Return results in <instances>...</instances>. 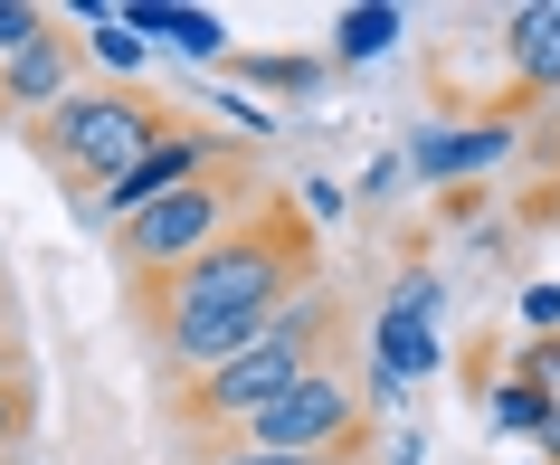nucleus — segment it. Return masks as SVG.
Listing matches in <instances>:
<instances>
[{
    "label": "nucleus",
    "mask_w": 560,
    "mask_h": 465,
    "mask_svg": "<svg viewBox=\"0 0 560 465\" xmlns=\"http://www.w3.org/2000/svg\"><path fill=\"white\" fill-rule=\"evenodd\" d=\"M172 124H190V115L162 105V95H143V86H77L67 105H48V115L30 124V152L48 162V172L105 190V181H115L133 152H152Z\"/></svg>",
    "instance_id": "4"
},
{
    "label": "nucleus",
    "mask_w": 560,
    "mask_h": 465,
    "mask_svg": "<svg viewBox=\"0 0 560 465\" xmlns=\"http://www.w3.org/2000/svg\"><path fill=\"white\" fill-rule=\"evenodd\" d=\"M361 361L389 371L399 390H409L418 371H438V276H409V286L389 294V314H381V333H371Z\"/></svg>",
    "instance_id": "8"
},
{
    "label": "nucleus",
    "mask_w": 560,
    "mask_h": 465,
    "mask_svg": "<svg viewBox=\"0 0 560 465\" xmlns=\"http://www.w3.org/2000/svg\"><path fill=\"white\" fill-rule=\"evenodd\" d=\"M371 361L352 351H332L314 371L285 390V399H266L247 428H229L219 446H266V456H342V446H371Z\"/></svg>",
    "instance_id": "5"
},
{
    "label": "nucleus",
    "mask_w": 560,
    "mask_h": 465,
    "mask_svg": "<svg viewBox=\"0 0 560 465\" xmlns=\"http://www.w3.org/2000/svg\"><path fill=\"white\" fill-rule=\"evenodd\" d=\"M247 77L276 86V95H314V86H324V67H314V58H247Z\"/></svg>",
    "instance_id": "15"
},
{
    "label": "nucleus",
    "mask_w": 560,
    "mask_h": 465,
    "mask_svg": "<svg viewBox=\"0 0 560 465\" xmlns=\"http://www.w3.org/2000/svg\"><path fill=\"white\" fill-rule=\"evenodd\" d=\"M124 30H172V48H190V58H219V48H229L219 20H200V10H152V0L124 20Z\"/></svg>",
    "instance_id": "11"
},
{
    "label": "nucleus",
    "mask_w": 560,
    "mask_h": 465,
    "mask_svg": "<svg viewBox=\"0 0 560 465\" xmlns=\"http://www.w3.org/2000/svg\"><path fill=\"white\" fill-rule=\"evenodd\" d=\"M200 465H371V446H342V456H266V446H209Z\"/></svg>",
    "instance_id": "14"
},
{
    "label": "nucleus",
    "mask_w": 560,
    "mask_h": 465,
    "mask_svg": "<svg viewBox=\"0 0 560 465\" xmlns=\"http://www.w3.org/2000/svg\"><path fill=\"white\" fill-rule=\"evenodd\" d=\"M86 48H95L105 67H143V38L124 30V20H95V38H86Z\"/></svg>",
    "instance_id": "17"
},
{
    "label": "nucleus",
    "mask_w": 560,
    "mask_h": 465,
    "mask_svg": "<svg viewBox=\"0 0 560 465\" xmlns=\"http://www.w3.org/2000/svg\"><path fill=\"white\" fill-rule=\"evenodd\" d=\"M30 437H38V371H20L0 380V456H30Z\"/></svg>",
    "instance_id": "12"
},
{
    "label": "nucleus",
    "mask_w": 560,
    "mask_h": 465,
    "mask_svg": "<svg viewBox=\"0 0 560 465\" xmlns=\"http://www.w3.org/2000/svg\"><path fill=\"white\" fill-rule=\"evenodd\" d=\"M560 95V0H523L503 20V105Z\"/></svg>",
    "instance_id": "9"
},
{
    "label": "nucleus",
    "mask_w": 560,
    "mask_h": 465,
    "mask_svg": "<svg viewBox=\"0 0 560 465\" xmlns=\"http://www.w3.org/2000/svg\"><path fill=\"white\" fill-rule=\"evenodd\" d=\"M541 456L560 465V408H551V418H541Z\"/></svg>",
    "instance_id": "20"
},
{
    "label": "nucleus",
    "mask_w": 560,
    "mask_h": 465,
    "mask_svg": "<svg viewBox=\"0 0 560 465\" xmlns=\"http://www.w3.org/2000/svg\"><path fill=\"white\" fill-rule=\"evenodd\" d=\"M389 30H399L389 10H342V30H332V48H342V58H381V48H389Z\"/></svg>",
    "instance_id": "13"
},
{
    "label": "nucleus",
    "mask_w": 560,
    "mask_h": 465,
    "mask_svg": "<svg viewBox=\"0 0 560 465\" xmlns=\"http://www.w3.org/2000/svg\"><path fill=\"white\" fill-rule=\"evenodd\" d=\"M503 152H513V115H494V124H428V133L409 143V172L438 181V190H466L475 172H494Z\"/></svg>",
    "instance_id": "10"
},
{
    "label": "nucleus",
    "mask_w": 560,
    "mask_h": 465,
    "mask_svg": "<svg viewBox=\"0 0 560 465\" xmlns=\"http://www.w3.org/2000/svg\"><path fill=\"white\" fill-rule=\"evenodd\" d=\"M342 323H352V304H342L332 286L295 294V304L266 323V333L237 351V361H219V371H200V380H162V408H172V428H180V437H200V428H209V446H219V437L247 428L266 399H285V390H295L314 361L352 351V342H342Z\"/></svg>",
    "instance_id": "2"
},
{
    "label": "nucleus",
    "mask_w": 560,
    "mask_h": 465,
    "mask_svg": "<svg viewBox=\"0 0 560 465\" xmlns=\"http://www.w3.org/2000/svg\"><path fill=\"white\" fill-rule=\"evenodd\" d=\"M257 200H266V162H257L247 143H229L200 181H180L172 200H152L143 219H124V229H115V266H124V286H143V276H172V266H190L209 237L237 229V219H247Z\"/></svg>",
    "instance_id": "3"
},
{
    "label": "nucleus",
    "mask_w": 560,
    "mask_h": 465,
    "mask_svg": "<svg viewBox=\"0 0 560 465\" xmlns=\"http://www.w3.org/2000/svg\"><path fill=\"white\" fill-rule=\"evenodd\" d=\"M324 276V229L304 219V200L285 190H266L237 229H219L190 266L172 276H143L133 294V314L143 323H200V314H237V323H276L295 294H314Z\"/></svg>",
    "instance_id": "1"
},
{
    "label": "nucleus",
    "mask_w": 560,
    "mask_h": 465,
    "mask_svg": "<svg viewBox=\"0 0 560 465\" xmlns=\"http://www.w3.org/2000/svg\"><path fill=\"white\" fill-rule=\"evenodd\" d=\"M30 371V342H20V333H0V380H20Z\"/></svg>",
    "instance_id": "18"
},
{
    "label": "nucleus",
    "mask_w": 560,
    "mask_h": 465,
    "mask_svg": "<svg viewBox=\"0 0 560 465\" xmlns=\"http://www.w3.org/2000/svg\"><path fill=\"white\" fill-rule=\"evenodd\" d=\"M38 30H48V10H38V0H0V58H20Z\"/></svg>",
    "instance_id": "16"
},
{
    "label": "nucleus",
    "mask_w": 560,
    "mask_h": 465,
    "mask_svg": "<svg viewBox=\"0 0 560 465\" xmlns=\"http://www.w3.org/2000/svg\"><path fill=\"white\" fill-rule=\"evenodd\" d=\"M219 152H229L219 133H200V124H172V133H162L152 152H133V162H124V172L105 181V190H95V200H86V219H115V229H124V219H143L152 200H172L180 181H200L209 162H219Z\"/></svg>",
    "instance_id": "6"
},
{
    "label": "nucleus",
    "mask_w": 560,
    "mask_h": 465,
    "mask_svg": "<svg viewBox=\"0 0 560 465\" xmlns=\"http://www.w3.org/2000/svg\"><path fill=\"white\" fill-rule=\"evenodd\" d=\"M0 465H20V456H0Z\"/></svg>",
    "instance_id": "21"
},
{
    "label": "nucleus",
    "mask_w": 560,
    "mask_h": 465,
    "mask_svg": "<svg viewBox=\"0 0 560 465\" xmlns=\"http://www.w3.org/2000/svg\"><path fill=\"white\" fill-rule=\"evenodd\" d=\"M0 333H20V294H10V276H0Z\"/></svg>",
    "instance_id": "19"
},
{
    "label": "nucleus",
    "mask_w": 560,
    "mask_h": 465,
    "mask_svg": "<svg viewBox=\"0 0 560 465\" xmlns=\"http://www.w3.org/2000/svg\"><path fill=\"white\" fill-rule=\"evenodd\" d=\"M77 77H86V38H67L58 20L20 48V58H0V115H48V105H67L77 95Z\"/></svg>",
    "instance_id": "7"
}]
</instances>
